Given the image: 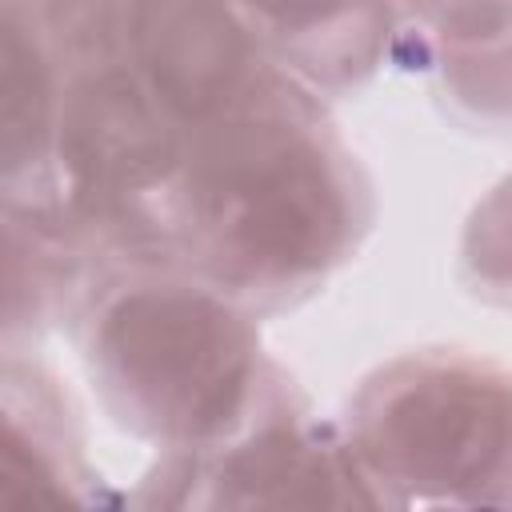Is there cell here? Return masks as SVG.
I'll use <instances>...</instances> for the list:
<instances>
[{
    "label": "cell",
    "mask_w": 512,
    "mask_h": 512,
    "mask_svg": "<svg viewBox=\"0 0 512 512\" xmlns=\"http://www.w3.org/2000/svg\"><path fill=\"white\" fill-rule=\"evenodd\" d=\"M188 204L216 268L248 284H296L352 240L356 192L336 148L268 100L244 96L204 128Z\"/></svg>",
    "instance_id": "obj_1"
},
{
    "label": "cell",
    "mask_w": 512,
    "mask_h": 512,
    "mask_svg": "<svg viewBox=\"0 0 512 512\" xmlns=\"http://www.w3.org/2000/svg\"><path fill=\"white\" fill-rule=\"evenodd\" d=\"M96 364L124 412L156 436L192 444L228 432L244 412L256 340L220 296L148 280L104 304Z\"/></svg>",
    "instance_id": "obj_2"
},
{
    "label": "cell",
    "mask_w": 512,
    "mask_h": 512,
    "mask_svg": "<svg viewBox=\"0 0 512 512\" xmlns=\"http://www.w3.org/2000/svg\"><path fill=\"white\" fill-rule=\"evenodd\" d=\"M360 456L416 492H476L512 464V388L468 360H412L368 388Z\"/></svg>",
    "instance_id": "obj_3"
},
{
    "label": "cell",
    "mask_w": 512,
    "mask_h": 512,
    "mask_svg": "<svg viewBox=\"0 0 512 512\" xmlns=\"http://www.w3.org/2000/svg\"><path fill=\"white\" fill-rule=\"evenodd\" d=\"M164 104L144 80L124 68L84 76L60 112V160L76 204L120 208L168 184L180 148L168 128Z\"/></svg>",
    "instance_id": "obj_4"
},
{
    "label": "cell",
    "mask_w": 512,
    "mask_h": 512,
    "mask_svg": "<svg viewBox=\"0 0 512 512\" xmlns=\"http://www.w3.org/2000/svg\"><path fill=\"white\" fill-rule=\"evenodd\" d=\"M128 36L144 84L180 124H212L252 92V48L224 0H136Z\"/></svg>",
    "instance_id": "obj_5"
},
{
    "label": "cell",
    "mask_w": 512,
    "mask_h": 512,
    "mask_svg": "<svg viewBox=\"0 0 512 512\" xmlns=\"http://www.w3.org/2000/svg\"><path fill=\"white\" fill-rule=\"evenodd\" d=\"M220 496L228 504H348L368 500L348 480H356L344 456L316 444L292 424L264 428L244 448H236L220 468Z\"/></svg>",
    "instance_id": "obj_6"
},
{
    "label": "cell",
    "mask_w": 512,
    "mask_h": 512,
    "mask_svg": "<svg viewBox=\"0 0 512 512\" xmlns=\"http://www.w3.org/2000/svg\"><path fill=\"white\" fill-rule=\"evenodd\" d=\"M240 8L312 72L364 68L384 32V0H240Z\"/></svg>",
    "instance_id": "obj_7"
},
{
    "label": "cell",
    "mask_w": 512,
    "mask_h": 512,
    "mask_svg": "<svg viewBox=\"0 0 512 512\" xmlns=\"http://www.w3.org/2000/svg\"><path fill=\"white\" fill-rule=\"evenodd\" d=\"M56 128L52 76L40 40L24 28L16 8L4 16L0 32V136L8 180L44 156V140Z\"/></svg>",
    "instance_id": "obj_8"
}]
</instances>
